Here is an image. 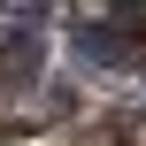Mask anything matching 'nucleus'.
Here are the masks:
<instances>
[{
	"label": "nucleus",
	"instance_id": "nucleus-1",
	"mask_svg": "<svg viewBox=\"0 0 146 146\" xmlns=\"http://www.w3.org/2000/svg\"><path fill=\"white\" fill-rule=\"evenodd\" d=\"M69 46H77L85 62H131V38H115L108 23H77V31H69Z\"/></svg>",
	"mask_w": 146,
	"mask_h": 146
},
{
	"label": "nucleus",
	"instance_id": "nucleus-2",
	"mask_svg": "<svg viewBox=\"0 0 146 146\" xmlns=\"http://www.w3.org/2000/svg\"><path fill=\"white\" fill-rule=\"evenodd\" d=\"M38 54H46V38H38L31 23H23L15 38H0V69H8V77H38Z\"/></svg>",
	"mask_w": 146,
	"mask_h": 146
}]
</instances>
